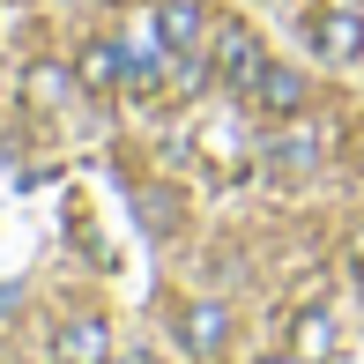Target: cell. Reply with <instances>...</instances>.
Returning <instances> with one entry per match:
<instances>
[{"label":"cell","instance_id":"1","mask_svg":"<svg viewBox=\"0 0 364 364\" xmlns=\"http://www.w3.org/2000/svg\"><path fill=\"white\" fill-rule=\"evenodd\" d=\"M260 68H268V60H260V38H253L245 23L216 30V75L230 82V90H253V82H260Z\"/></svg>","mask_w":364,"mask_h":364},{"label":"cell","instance_id":"2","mask_svg":"<svg viewBox=\"0 0 364 364\" xmlns=\"http://www.w3.org/2000/svg\"><path fill=\"white\" fill-rule=\"evenodd\" d=\"M201 8H193V0H164V8H156V45H164V53H178V60H193V53H201Z\"/></svg>","mask_w":364,"mask_h":364},{"label":"cell","instance_id":"3","mask_svg":"<svg viewBox=\"0 0 364 364\" xmlns=\"http://www.w3.org/2000/svg\"><path fill=\"white\" fill-rule=\"evenodd\" d=\"M53 364H112V327L105 320H68L53 335Z\"/></svg>","mask_w":364,"mask_h":364},{"label":"cell","instance_id":"4","mask_svg":"<svg viewBox=\"0 0 364 364\" xmlns=\"http://www.w3.org/2000/svg\"><path fill=\"white\" fill-rule=\"evenodd\" d=\"M178 342H186L193 357H216L230 342V312L223 305H186V320H178Z\"/></svg>","mask_w":364,"mask_h":364},{"label":"cell","instance_id":"5","mask_svg":"<svg viewBox=\"0 0 364 364\" xmlns=\"http://www.w3.org/2000/svg\"><path fill=\"white\" fill-rule=\"evenodd\" d=\"M253 97H260V112H275V119H290V112H305V75L297 68H260V82H253Z\"/></svg>","mask_w":364,"mask_h":364},{"label":"cell","instance_id":"6","mask_svg":"<svg viewBox=\"0 0 364 364\" xmlns=\"http://www.w3.org/2000/svg\"><path fill=\"white\" fill-rule=\"evenodd\" d=\"M75 75H82V90H97V97H105V90H119V82H127V45L97 38L90 53L75 60Z\"/></svg>","mask_w":364,"mask_h":364},{"label":"cell","instance_id":"7","mask_svg":"<svg viewBox=\"0 0 364 364\" xmlns=\"http://www.w3.org/2000/svg\"><path fill=\"white\" fill-rule=\"evenodd\" d=\"M312 45H320L327 60H350L364 45V15H320V30H312Z\"/></svg>","mask_w":364,"mask_h":364},{"label":"cell","instance_id":"8","mask_svg":"<svg viewBox=\"0 0 364 364\" xmlns=\"http://www.w3.org/2000/svg\"><path fill=\"white\" fill-rule=\"evenodd\" d=\"M290 357H297V364H327V357H335V320H327V312H305Z\"/></svg>","mask_w":364,"mask_h":364},{"label":"cell","instance_id":"9","mask_svg":"<svg viewBox=\"0 0 364 364\" xmlns=\"http://www.w3.org/2000/svg\"><path fill=\"white\" fill-rule=\"evenodd\" d=\"M75 82H82V75H68V68H30V75H23V90H30V105L53 112V105H68Z\"/></svg>","mask_w":364,"mask_h":364},{"label":"cell","instance_id":"10","mask_svg":"<svg viewBox=\"0 0 364 364\" xmlns=\"http://www.w3.org/2000/svg\"><path fill=\"white\" fill-rule=\"evenodd\" d=\"M268 156H275V171H312V134H290V141H275Z\"/></svg>","mask_w":364,"mask_h":364},{"label":"cell","instance_id":"11","mask_svg":"<svg viewBox=\"0 0 364 364\" xmlns=\"http://www.w3.org/2000/svg\"><path fill=\"white\" fill-rule=\"evenodd\" d=\"M357 260H364V238H357Z\"/></svg>","mask_w":364,"mask_h":364}]
</instances>
